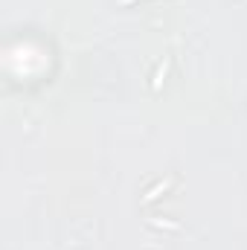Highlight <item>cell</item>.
I'll use <instances>...</instances> for the list:
<instances>
[{
	"mask_svg": "<svg viewBox=\"0 0 247 250\" xmlns=\"http://www.w3.org/2000/svg\"><path fill=\"white\" fill-rule=\"evenodd\" d=\"M123 3H134V0H123Z\"/></svg>",
	"mask_w": 247,
	"mask_h": 250,
	"instance_id": "cell-3",
	"label": "cell"
},
{
	"mask_svg": "<svg viewBox=\"0 0 247 250\" xmlns=\"http://www.w3.org/2000/svg\"><path fill=\"white\" fill-rule=\"evenodd\" d=\"M166 70H169V59H163V64L157 67V73H154V79H151V87H154V90H160V84H163V79H166Z\"/></svg>",
	"mask_w": 247,
	"mask_h": 250,
	"instance_id": "cell-1",
	"label": "cell"
},
{
	"mask_svg": "<svg viewBox=\"0 0 247 250\" xmlns=\"http://www.w3.org/2000/svg\"><path fill=\"white\" fill-rule=\"evenodd\" d=\"M169 187H172V181H163V184H157V187H151V189H148V195H145V204H148V201H154L157 195H163V192H166Z\"/></svg>",
	"mask_w": 247,
	"mask_h": 250,
	"instance_id": "cell-2",
	"label": "cell"
}]
</instances>
